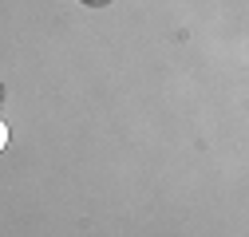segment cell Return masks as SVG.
I'll use <instances>...</instances> for the list:
<instances>
[{
    "label": "cell",
    "mask_w": 249,
    "mask_h": 237,
    "mask_svg": "<svg viewBox=\"0 0 249 237\" xmlns=\"http://www.w3.org/2000/svg\"><path fill=\"white\" fill-rule=\"evenodd\" d=\"M87 4H103V0H87Z\"/></svg>",
    "instance_id": "2"
},
{
    "label": "cell",
    "mask_w": 249,
    "mask_h": 237,
    "mask_svg": "<svg viewBox=\"0 0 249 237\" xmlns=\"http://www.w3.org/2000/svg\"><path fill=\"white\" fill-rule=\"evenodd\" d=\"M0 95H4V87H0Z\"/></svg>",
    "instance_id": "3"
},
{
    "label": "cell",
    "mask_w": 249,
    "mask_h": 237,
    "mask_svg": "<svg viewBox=\"0 0 249 237\" xmlns=\"http://www.w3.org/2000/svg\"><path fill=\"white\" fill-rule=\"evenodd\" d=\"M4 146H8V123L0 118V151H4Z\"/></svg>",
    "instance_id": "1"
}]
</instances>
